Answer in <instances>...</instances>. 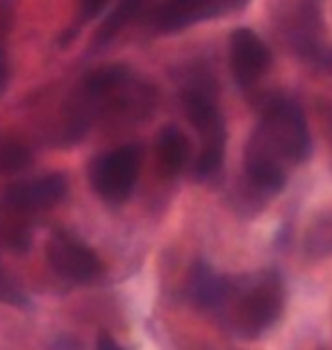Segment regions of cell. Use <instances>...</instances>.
<instances>
[{
	"instance_id": "4",
	"label": "cell",
	"mask_w": 332,
	"mask_h": 350,
	"mask_svg": "<svg viewBox=\"0 0 332 350\" xmlns=\"http://www.w3.org/2000/svg\"><path fill=\"white\" fill-rule=\"evenodd\" d=\"M141 146L125 144L105 152L91 164L89 180L98 198L110 205H121L132 196L141 169Z\"/></svg>"
},
{
	"instance_id": "14",
	"label": "cell",
	"mask_w": 332,
	"mask_h": 350,
	"mask_svg": "<svg viewBox=\"0 0 332 350\" xmlns=\"http://www.w3.org/2000/svg\"><path fill=\"white\" fill-rule=\"evenodd\" d=\"M32 150L23 142L0 135V175H16L32 164Z\"/></svg>"
},
{
	"instance_id": "19",
	"label": "cell",
	"mask_w": 332,
	"mask_h": 350,
	"mask_svg": "<svg viewBox=\"0 0 332 350\" xmlns=\"http://www.w3.org/2000/svg\"><path fill=\"white\" fill-rule=\"evenodd\" d=\"M248 3H251V0H221V5H223V14H225V12L242 10V7H246Z\"/></svg>"
},
{
	"instance_id": "7",
	"label": "cell",
	"mask_w": 332,
	"mask_h": 350,
	"mask_svg": "<svg viewBox=\"0 0 332 350\" xmlns=\"http://www.w3.org/2000/svg\"><path fill=\"white\" fill-rule=\"evenodd\" d=\"M271 68V51L251 27H237L230 34V71L242 89L255 87Z\"/></svg>"
},
{
	"instance_id": "3",
	"label": "cell",
	"mask_w": 332,
	"mask_h": 350,
	"mask_svg": "<svg viewBox=\"0 0 332 350\" xmlns=\"http://www.w3.org/2000/svg\"><path fill=\"white\" fill-rule=\"evenodd\" d=\"M182 105H185V114L194 130L201 135L203 148L196 157L194 173L199 180H207L212 175L221 171L225 159V121L221 114V107L214 103L207 91L203 89H187L182 96Z\"/></svg>"
},
{
	"instance_id": "15",
	"label": "cell",
	"mask_w": 332,
	"mask_h": 350,
	"mask_svg": "<svg viewBox=\"0 0 332 350\" xmlns=\"http://www.w3.org/2000/svg\"><path fill=\"white\" fill-rule=\"evenodd\" d=\"M0 303L12 305V307L30 305V298H27L23 284H21L16 275H14L12 271H7L3 264H0Z\"/></svg>"
},
{
	"instance_id": "9",
	"label": "cell",
	"mask_w": 332,
	"mask_h": 350,
	"mask_svg": "<svg viewBox=\"0 0 332 350\" xmlns=\"http://www.w3.org/2000/svg\"><path fill=\"white\" fill-rule=\"evenodd\" d=\"M218 14H223L221 0H166L155 12L153 27L159 34H175Z\"/></svg>"
},
{
	"instance_id": "8",
	"label": "cell",
	"mask_w": 332,
	"mask_h": 350,
	"mask_svg": "<svg viewBox=\"0 0 332 350\" xmlns=\"http://www.w3.org/2000/svg\"><path fill=\"white\" fill-rule=\"evenodd\" d=\"M289 169L292 166L285 164L282 159L266 148L257 137L248 139L244 150V171L246 178L259 193L275 196L285 189L289 180Z\"/></svg>"
},
{
	"instance_id": "5",
	"label": "cell",
	"mask_w": 332,
	"mask_h": 350,
	"mask_svg": "<svg viewBox=\"0 0 332 350\" xmlns=\"http://www.w3.org/2000/svg\"><path fill=\"white\" fill-rule=\"evenodd\" d=\"M48 266L66 282L87 284L101 278L103 262L96 250L68 230H55L46 243Z\"/></svg>"
},
{
	"instance_id": "2",
	"label": "cell",
	"mask_w": 332,
	"mask_h": 350,
	"mask_svg": "<svg viewBox=\"0 0 332 350\" xmlns=\"http://www.w3.org/2000/svg\"><path fill=\"white\" fill-rule=\"evenodd\" d=\"M253 137H257L289 166L307 162L312 155V135H309L305 111L287 96L266 98Z\"/></svg>"
},
{
	"instance_id": "17",
	"label": "cell",
	"mask_w": 332,
	"mask_h": 350,
	"mask_svg": "<svg viewBox=\"0 0 332 350\" xmlns=\"http://www.w3.org/2000/svg\"><path fill=\"white\" fill-rule=\"evenodd\" d=\"M7 80H10V66H7V59H5L3 46H0V94H3V91H5Z\"/></svg>"
},
{
	"instance_id": "6",
	"label": "cell",
	"mask_w": 332,
	"mask_h": 350,
	"mask_svg": "<svg viewBox=\"0 0 332 350\" xmlns=\"http://www.w3.org/2000/svg\"><path fill=\"white\" fill-rule=\"evenodd\" d=\"M68 185L66 178L60 173H48L34 180H21L14 182L3 191L0 207L7 209L14 216H27L37 214L44 209H51L60 205L66 198Z\"/></svg>"
},
{
	"instance_id": "18",
	"label": "cell",
	"mask_w": 332,
	"mask_h": 350,
	"mask_svg": "<svg viewBox=\"0 0 332 350\" xmlns=\"http://www.w3.org/2000/svg\"><path fill=\"white\" fill-rule=\"evenodd\" d=\"M98 350H125V348L118 346L116 339L110 337V334H101V337H98Z\"/></svg>"
},
{
	"instance_id": "11",
	"label": "cell",
	"mask_w": 332,
	"mask_h": 350,
	"mask_svg": "<svg viewBox=\"0 0 332 350\" xmlns=\"http://www.w3.org/2000/svg\"><path fill=\"white\" fill-rule=\"evenodd\" d=\"M155 157L166 175H178L185 171L192 157V144L187 135L175 125H164L155 139Z\"/></svg>"
},
{
	"instance_id": "20",
	"label": "cell",
	"mask_w": 332,
	"mask_h": 350,
	"mask_svg": "<svg viewBox=\"0 0 332 350\" xmlns=\"http://www.w3.org/2000/svg\"><path fill=\"white\" fill-rule=\"evenodd\" d=\"M328 128H330V135H332V107H330V111H328Z\"/></svg>"
},
{
	"instance_id": "1",
	"label": "cell",
	"mask_w": 332,
	"mask_h": 350,
	"mask_svg": "<svg viewBox=\"0 0 332 350\" xmlns=\"http://www.w3.org/2000/svg\"><path fill=\"white\" fill-rule=\"evenodd\" d=\"M285 300V282L280 273L271 269L248 275H230L228 291L216 307V314L232 334L257 339L282 319Z\"/></svg>"
},
{
	"instance_id": "10",
	"label": "cell",
	"mask_w": 332,
	"mask_h": 350,
	"mask_svg": "<svg viewBox=\"0 0 332 350\" xmlns=\"http://www.w3.org/2000/svg\"><path fill=\"white\" fill-rule=\"evenodd\" d=\"M228 284H230V275H221V273H216L207 262L199 260L194 264L192 275H189L187 291H189L192 303L199 305L201 310L216 312V307L221 305V300L225 298Z\"/></svg>"
},
{
	"instance_id": "12",
	"label": "cell",
	"mask_w": 332,
	"mask_h": 350,
	"mask_svg": "<svg viewBox=\"0 0 332 350\" xmlns=\"http://www.w3.org/2000/svg\"><path fill=\"white\" fill-rule=\"evenodd\" d=\"M132 85V71L125 64H110L98 71L89 73L84 80V103L94 107L96 103H103L107 98H114L118 91Z\"/></svg>"
},
{
	"instance_id": "13",
	"label": "cell",
	"mask_w": 332,
	"mask_h": 350,
	"mask_svg": "<svg viewBox=\"0 0 332 350\" xmlns=\"http://www.w3.org/2000/svg\"><path fill=\"white\" fill-rule=\"evenodd\" d=\"M148 0H121L114 10L107 14V18H105V23L101 25V30L96 34V48H101L105 44H110L112 39L116 37L118 32L125 30V25H130L134 18L139 16L141 10L146 7Z\"/></svg>"
},
{
	"instance_id": "16",
	"label": "cell",
	"mask_w": 332,
	"mask_h": 350,
	"mask_svg": "<svg viewBox=\"0 0 332 350\" xmlns=\"http://www.w3.org/2000/svg\"><path fill=\"white\" fill-rule=\"evenodd\" d=\"M110 0H80V16L82 21H91L107 7Z\"/></svg>"
}]
</instances>
